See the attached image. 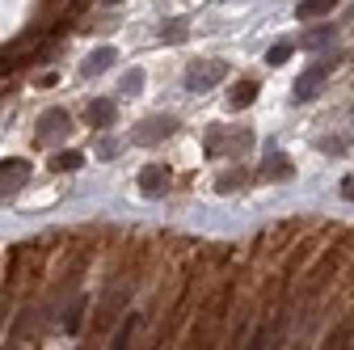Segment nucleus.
I'll return each instance as SVG.
<instances>
[{
  "label": "nucleus",
  "mask_w": 354,
  "mask_h": 350,
  "mask_svg": "<svg viewBox=\"0 0 354 350\" xmlns=\"http://www.w3.org/2000/svg\"><path fill=\"white\" fill-rule=\"evenodd\" d=\"M228 76V64L224 59H203V64H190L186 68V89L190 93H207L211 84H219Z\"/></svg>",
  "instance_id": "1"
},
{
  "label": "nucleus",
  "mask_w": 354,
  "mask_h": 350,
  "mask_svg": "<svg viewBox=\"0 0 354 350\" xmlns=\"http://www.w3.org/2000/svg\"><path fill=\"white\" fill-rule=\"evenodd\" d=\"M329 72H333V59H317L313 68H308L299 80H295V89H291V98L295 102H313L317 93H321V84L329 80Z\"/></svg>",
  "instance_id": "2"
},
{
  "label": "nucleus",
  "mask_w": 354,
  "mask_h": 350,
  "mask_svg": "<svg viewBox=\"0 0 354 350\" xmlns=\"http://www.w3.org/2000/svg\"><path fill=\"white\" fill-rule=\"evenodd\" d=\"M173 131H177V118L152 114V118H144V122L131 127V140H136V144H160L165 136H173Z\"/></svg>",
  "instance_id": "3"
},
{
  "label": "nucleus",
  "mask_w": 354,
  "mask_h": 350,
  "mask_svg": "<svg viewBox=\"0 0 354 350\" xmlns=\"http://www.w3.org/2000/svg\"><path fill=\"white\" fill-rule=\"evenodd\" d=\"M30 160H21V156H9V160H0V199H9V194H17L26 182H30Z\"/></svg>",
  "instance_id": "4"
},
{
  "label": "nucleus",
  "mask_w": 354,
  "mask_h": 350,
  "mask_svg": "<svg viewBox=\"0 0 354 350\" xmlns=\"http://www.w3.org/2000/svg\"><path fill=\"white\" fill-rule=\"evenodd\" d=\"M72 127V118H68V110L64 106H51L47 114L38 118V127H34V136L42 140V144H55V136H64V131Z\"/></svg>",
  "instance_id": "5"
},
{
  "label": "nucleus",
  "mask_w": 354,
  "mask_h": 350,
  "mask_svg": "<svg viewBox=\"0 0 354 350\" xmlns=\"http://www.w3.org/2000/svg\"><path fill=\"white\" fill-rule=\"evenodd\" d=\"M140 190H144L148 199H160V194L169 190V169H165V165H148V169L140 173Z\"/></svg>",
  "instance_id": "6"
},
{
  "label": "nucleus",
  "mask_w": 354,
  "mask_h": 350,
  "mask_svg": "<svg viewBox=\"0 0 354 350\" xmlns=\"http://www.w3.org/2000/svg\"><path fill=\"white\" fill-rule=\"evenodd\" d=\"M261 178H270V182H287L291 178V160L283 156V152H270L261 160Z\"/></svg>",
  "instance_id": "7"
},
{
  "label": "nucleus",
  "mask_w": 354,
  "mask_h": 350,
  "mask_svg": "<svg viewBox=\"0 0 354 350\" xmlns=\"http://www.w3.org/2000/svg\"><path fill=\"white\" fill-rule=\"evenodd\" d=\"M114 59H118V51H114V47H97L93 55H88V59L80 64V76H97V72H106Z\"/></svg>",
  "instance_id": "8"
},
{
  "label": "nucleus",
  "mask_w": 354,
  "mask_h": 350,
  "mask_svg": "<svg viewBox=\"0 0 354 350\" xmlns=\"http://www.w3.org/2000/svg\"><path fill=\"white\" fill-rule=\"evenodd\" d=\"M84 118L93 122V127H110V122L118 118V110H114V102H110V98H97V102H88Z\"/></svg>",
  "instance_id": "9"
},
{
  "label": "nucleus",
  "mask_w": 354,
  "mask_h": 350,
  "mask_svg": "<svg viewBox=\"0 0 354 350\" xmlns=\"http://www.w3.org/2000/svg\"><path fill=\"white\" fill-rule=\"evenodd\" d=\"M333 5H337V0H304V5H295V17L299 21H313V17L333 13Z\"/></svg>",
  "instance_id": "10"
},
{
  "label": "nucleus",
  "mask_w": 354,
  "mask_h": 350,
  "mask_svg": "<svg viewBox=\"0 0 354 350\" xmlns=\"http://www.w3.org/2000/svg\"><path fill=\"white\" fill-rule=\"evenodd\" d=\"M253 98H257V80H236L232 84V110L253 106Z\"/></svg>",
  "instance_id": "11"
},
{
  "label": "nucleus",
  "mask_w": 354,
  "mask_h": 350,
  "mask_svg": "<svg viewBox=\"0 0 354 350\" xmlns=\"http://www.w3.org/2000/svg\"><path fill=\"white\" fill-rule=\"evenodd\" d=\"M295 47H299V42H274V47H270V55H266V64H270V68L287 64V59L295 55Z\"/></svg>",
  "instance_id": "12"
},
{
  "label": "nucleus",
  "mask_w": 354,
  "mask_h": 350,
  "mask_svg": "<svg viewBox=\"0 0 354 350\" xmlns=\"http://www.w3.org/2000/svg\"><path fill=\"white\" fill-rule=\"evenodd\" d=\"M329 38H333V26H317V30H308V34L299 38V47H325Z\"/></svg>",
  "instance_id": "13"
},
{
  "label": "nucleus",
  "mask_w": 354,
  "mask_h": 350,
  "mask_svg": "<svg viewBox=\"0 0 354 350\" xmlns=\"http://www.w3.org/2000/svg\"><path fill=\"white\" fill-rule=\"evenodd\" d=\"M80 165H84V156H80V152H55V160H51V169H55V173H64V169L72 173V169H80Z\"/></svg>",
  "instance_id": "14"
},
{
  "label": "nucleus",
  "mask_w": 354,
  "mask_h": 350,
  "mask_svg": "<svg viewBox=\"0 0 354 350\" xmlns=\"http://www.w3.org/2000/svg\"><path fill=\"white\" fill-rule=\"evenodd\" d=\"M140 89H144V72L131 68V72L122 76V93H140Z\"/></svg>",
  "instance_id": "15"
},
{
  "label": "nucleus",
  "mask_w": 354,
  "mask_h": 350,
  "mask_svg": "<svg viewBox=\"0 0 354 350\" xmlns=\"http://www.w3.org/2000/svg\"><path fill=\"white\" fill-rule=\"evenodd\" d=\"M182 34H186V21H169V26H160V38H165V42H182Z\"/></svg>",
  "instance_id": "16"
},
{
  "label": "nucleus",
  "mask_w": 354,
  "mask_h": 350,
  "mask_svg": "<svg viewBox=\"0 0 354 350\" xmlns=\"http://www.w3.org/2000/svg\"><path fill=\"white\" fill-rule=\"evenodd\" d=\"M97 156H102V160H114V156H118V140H102V144H97Z\"/></svg>",
  "instance_id": "17"
},
{
  "label": "nucleus",
  "mask_w": 354,
  "mask_h": 350,
  "mask_svg": "<svg viewBox=\"0 0 354 350\" xmlns=\"http://www.w3.org/2000/svg\"><path fill=\"white\" fill-rule=\"evenodd\" d=\"M342 194H346V199L354 203V178H346V182H342Z\"/></svg>",
  "instance_id": "18"
}]
</instances>
